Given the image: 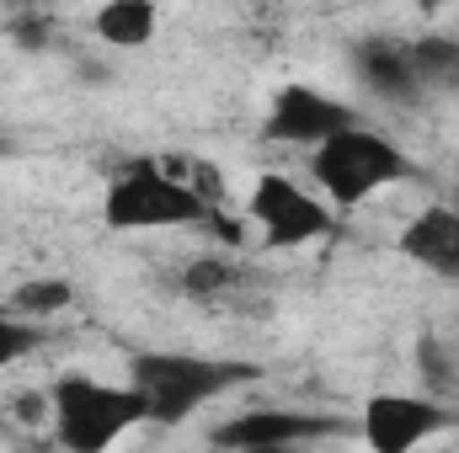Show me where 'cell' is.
Instances as JSON below:
<instances>
[{"mask_svg": "<svg viewBox=\"0 0 459 453\" xmlns=\"http://www.w3.org/2000/svg\"><path fill=\"white\" fill-rule=\"evenodd\" d=\"M225 182L209 160L182 155H134L117 160L102 182V225L113 235H160V229L209 225L220 214Z\"/></svg>", "mask_w": 459, "mask_h": 453, "instance_id": "6da1fadb", "label": "cell"}, {"mask_svg": "<svg viewBox=\"0 0 459 453\" xmlns=\"http://www.w3.org/2000/svg\"><path fill=\"white\" fill-rule=\"evenodd\" d=\"M262 379V363L220 357L193 346H134L123 363V384L144 400L150 427H187L225 395Z\"/></svg>", "mask_w": 459, "mask_h": 453, "instance_id": "7a4b0ae2", "label": "cell"}, {"mask_svg": "<svg viewBox=\"0 0 459 453\" xmlns=\"http://www.w3.org/2000/svg\"><path fill=\"white\" fill-rule=\"evenodd\" d=\"M305 171H310V187L321 192V203L342 219L352 209L374 203L379 192L411 182L417 176V155L363 117V123L342 128L337 139H326L321 150H310Z\"/></svg>", "mask_w": 459, "mask_h": 453, "instance_id": "3957f363", "label": "cell"}, {"mask_svg": "<svg viewBox=\"0 0 459 453\" xmlns=\"http://www.w3.org/2000/svg\"><path fill=\"white\" fill-rule=\"evenodd\" d=\"M43 406H48V432L65 453H113L139 427H150L144 400L123 379H102L91 368H65L48 384Z\"/></svg>", "mask_w": 459, "mask_h": 453, "instance_id": "277c9868", "label": "cell"}, {"mask_svg": "<svg viewBox=\"0 0 459 453\" xmlns=\"http://www.w3.org/2000/svg\"><path fill=\"white\" fill-rule=\"evenodd\" d=\"M246 225L267 251H305L337 235V214L321 203V192L289 171H256L246 187Z\"/></svg>", "mask_w": 459, "mask_h": 453, "instance_id": "5b68a950", "label": "cell"}, {"mask_svg": "<svg viewBox=\"0 0 459 453\" xmlns=\"http://www.w3.org/2000/svg\"><path fill=\"white\" fill-rule=\"evenodd\" d=\"M459 427V406L422 389H374L352 416V438L368 453H422L433 438Z\"/></svg>", "mask_w": 459, "mask_h": 453, "instance_id": "8992f818", "label": "cell"}, {"mask_svg": "<svg viewBox=\"0 0 459 453\" xmlns=\"http://www.w3.org/2000/svg\"><path fill=\"white\" fill-rule=\"evenodd\" d=\"M332 438H352V416L337 411H305V406H251L235 411L220 427H209V449L246 453V449H321Z\"/></svg>", "mask_w": 459, "mask_h": 453, "instance_id": "52a82bcc", "label": "cell"}, {"mask_svg": "<svg viewBox=\"0 0 459 453\" xmlns=\"http://www.w3.org/2000/svg\"><path fill=\"white\" fill-rule=\"evenodd\" d=\"M363 123L358 102H347L337 91L316 86V81H283L262 113V139L267 144H289V150H321L326 139H337L342 128Z\"/></svg>", "mask_w": 459, "mask_h": 453, "instance_id": "ba28073f", "label": "cell"}, {"mask_svg": "<svg viewBox=\"0 0 459 453\" xmlns=\"http://www.w3.org/2000/svg\"><path fill=\"white\" fill-rule=\"evenodd\" d=\"M347 70H352V81L363 86V97H374V102H385V107H417V102L428 97L411 38H390V32L358 38L352 54H347Z\"/></svg>", "mask_w": 459, "mask_h": 453, "instance_id": "9c48e42d", "label": "cell"}, {"mask_svg": "<svg viewBox=\"0 0 459 453\" xmlns=\"http://www.w3.org/2000/svg\"><path fill=\"white\" fill-rule=\"evenodd\" d=\"M395 256H406L411 267H422L444 283H459V214L449 203L417 209L395 235Z\"/></svg>", "mask_w": 459, "mask_h": 453, "instance_id": "30bf717a", "label": "cell"}, {"mask_svg": "<svg viewBox=\"0 0 459 453\" xmlns=\"http://www.w3.org/2000/svg\"><path fill=\"white\" fill-rule=\"evenodd\" d=\"M91 32H97V43L134 54L160 38V5L155 0H108L91 11Z\"/></svg>", "mask_w": 459, "mask_h": 453, "instance_id": "8fae6325", "label": "cell"}, {"mask_svg": "<svg viewBox=\"0 0 459 453\" xmlns=\"http://www.w3.org/2000/svg\"><path fill=\"white\" fill-rule=\"evenodd\" d=\"M411 357H417V384H422V395L459 406V346L455 341L444 337L438 326H428V331H417Z\"/></svg>", "mask_w": 459, "mask_h": 453, "instance_id": "7c38bea8", "label": "cell"}, {"mask_svg": "<svg viewBox=\"0 0 459 453\" xmlns=\"http://www.w3.org/2000/svg\"><path fill=\"white\" fill-rule=\"evenodd\" d=\"M240 261L235 256H193L182 272H177V288L187 294V299H204V304H214V299H230L235 288H240Z\"/></svg>", "mask_w": 459, "mask_h": 453, "instance_id": "4fadbf2b", "label": "cell"}, {"mask_svg": "<svg viewBox=\"0 0 459 453\" xmlns=\"http://www.w3.org/2000/svg\"><path fill=\"white\" fill-rule=\"evenodd\" d=\"M5 304H11L22 321L48 326L54 315H65V310L75 304V283H70V278H32V283H22Z\"/></svg>", "mask_w": 459, "mask_h": 453, "instance_id": "5bb4252c", "label": "cell"}, {"mask_svg": "<svg viewBox=\"0 0 459 453\" xmlns=\"http://www.w3.org/2000/svg\"><path fill=\"white\" fill-rule=\"evenodd\" d=\"M428 91H459V38H411Z\"/></svg>", "mask_w": 459, "mask_h": 453, "instance_id": "9a60e30c", "label": "cell"}, {"mask_svg": "<svg viewBox=\"0 0 459 453\" xmlns=\"http://www.w3.org/2000/svg\"><path fill=\"white\" fill-rule=\"evenodd\" d=\"M43 341H48V326H32V321H22L11 304H0V379H5L16 363H27Z\"/></svg>", "mask_w": 459, "mask_h": 453, "instance_id": "2e32d148", "label": "cell"}, {"mask_svg": "<svg viewBox=\"0 0 459 453\" xmlns=\"http://www.w3.org/2000/svg\"><path fill=\"white\" fill-rule=\"evenodd\" d=\"M246 453H310V449H246Z\"/></svg>", "mask_w": 459, "mask_h": 453, "instance_id": "e0dca14e", "label": "cell"}, {"mask_svg": "<svg viewBox=\"0 0 459 453\" xmlns=\"http://www.w3.org/2000/svg\"><path fill=\"white\" fill-rule=\"evenodd\" d=\"M449 209H455V214H459V182H455V192H449Z\"/></svg>", "mask_w": 459, "mask_h": 453, "instance_id": "ac0fdd59", "label": "cell"}]
</instances>
